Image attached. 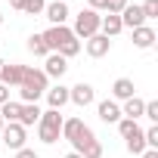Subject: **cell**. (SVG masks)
I'll return each mask as SVG.
<instances>
[{
  "label": "cell",
  "mask_w": 158,
  "mask_h": 158,
  "mask_svg": "<svg viewBox=\"0 0 158 158\" xmlns=\"http://www.w3.org/2000/svg\"><path fill=\"white\" fill-rule=\"evenodd\" d=\"M109 50H112V40H109L106 34H93V37H87V56H93V59H102Z\"/></svg>",
  "instance_id": "obj_12"
},
{
  "label": "cell",
  "mask_w": 158,
  "mask_h": 158,
  "mask_svg": "<svg viewBox=\"0 0 158 158\" xmlns=\"http://www.w3.org/2000/svg\"><path fill=\"white\" fill-rule=\"evenodd\" d=\"M121 31H124L121 16H112V13H109V16H102V22H99V34H106V37L112 40V37H115V34H121Z\"/></svg>",
  "instance_id": "obj_16"
},
{
  "label": "cell",
  "mask_w": 158,
  "mask_h": 158,
  "mask_svg": "<svg viewBox=\"0 0 158 158\" xmlns=\"http://www.w3.org/2000/svg\"><path fill=\"white\" fill-rule=\"evenodd\" d=\"M22 74H25V65H10L6 62V71H3V81H0V84H6V87H19L22 84Z\"/></svg>",
  "instance_id": "obj_18"
},
{
  "label": "cell",
  "mask_w": 158,
  "mask_h": 158,
  "mask_svg": "<svg viewBox=\"0 0 158 158\" xmlns=\"http://www.w3.org/2000/svg\"><path fill=\"white\" fill-rule=\"evenodd\" d=\"M47 102H50V109H62L65 102H68V87H62V84H56V87H47Z\"/></svg>",
  "instance_id": "obj_17"
},
{
  "label": "cell",
  "mask_w": 158,
  "mask_h": 158,
  "mask_svg": "<svg viewBox=\"0 0 158 158\" xmlns=\"http://www.w3.org/2000/svg\"><path fill=\"white\" fill-rule=\"evenodd\" d=\"M28 53H34V56H50V50H47V44H44V34H31L28 37Z\"/></svg>",
  "instance_id": "obj_20"
},
{
  "label": "cell",
  "mask_w": 158,
  "mask_h": 158,
  "mask_svg": "<svg viewBox=\"0 0 158 158\" xmlns=\"http://www.w3.org/2000/svg\"><path fill=\"white\" fill-rule=\"evenodd\" d=\"M44 16L50 19V25H65V22H68V3H62V0H53V3H47Z\"/></svg>",
  "instance_id": "obj_10"
},
{
  "label": "cell",
  "mask_w": 158,
  "mask_h": 158,
  "mask_svg": "<svg viewBox=\"0 0 158 158\" xmlns=\"http://www.w3.org/2000/svg\"><path fill=\"white\" fill-rule=\"evenodd\" d=\"M19 109H22V102H3V106H0V118H3L6 124H13V121H19Z\"/></svg>",
  "instance_id": "obj_19"
},
{
  "label": "cell",
  "mask_w": 158,
  "mask_h": 158,
  "mask_svg": "<svg viewBox=\"0 0 158 158\" xmlns=\"http://www.w3.org/2000/svg\"><path fill=\"white\" fill-rule=\"evenodd\" d=\"M84 158H102V146H99V143H93V146L84 152Z\"/></svg>",
  "instance_id": "obj_27"
},
{
  "label": "cell",
  "mask_w": 158,
  "mask_h": 158,
  "mask_svg": "<svg viewBox=\"0 0 158 158\" xmlns=\"http://www.w3.org/2000/svg\"><path fill=\"white\" fill-rule=\"evenodd\" d=\"M65 158H84V155H77V152H68V155H65Z\"/></svg>",
  "instance_id": "obj_34"
},
{
  "label": "cell",
  "mask_w": 158,
  "mask_h": 158,
  "mask_svg": "<svg viewBox=\"0 0 158 158\" xmlns=\"http://www.w3.org/2000/svg\"><path fill=\"white\" fill-rule=\"evenodd\" d=\"M96 115H99L102 124H118V121H121V106H118L115 99H102V102L96 106Z\"/></svg>",
  "instance_id": "obj_8"
},
{
  "label": "cell",
  "mask_w": 158,
  "mask_h": 158,
  "mask_svg": "<svg viewBox=\"0 0 158 158\" xmlns=\"http://www.w3.org/2000/svg\"><path fill=\"white\" fill-rule=\"evenodd\" d=\"M0 143L3 146H10L13 152H19V149H25V127L22 124H3V130H0Z\"/></svg>",
  "instance_id": "obj_4"
},
{
  "label": "cell",
  "mask_w": 158,
  "mask_h": 158,
  "mask_svg": "<svg viewBox=\"0 0 158 158\" xmlns=\"http://www.w3.org/2000/svg\"><path fill=\"white\" fill-rule=\"evenodd\" d=\"M139 158H158V149H146V152H143Z\"/></svg>",
  "instance_id": "obj_31"
},
{
  "label": "cell",
  "mask_w": 158,
  "mask_h": 158,
  "mask_svg": "<svg viewBox=\"0 0 158 158\" xmlns=\"http://www.w3.org/2000/svg\"><path fill=\"white\" fill-rule=\"evenodd\" d=\"M77 53H81V40H77V37H71V40L59 50V56H65V59H71V56H77Z\"/></svg>",
  "instance_id": "obj_22"
},
{
  "label": "cell",
  "mask_w": 158,
  "mask_h": 158,
  "mask_svg": "<svg viewBox=\"0 0 158 158\" xmlns=\"http://www.w3.org/2000/svg\"><path fill=\"white\" fill-rule=\"evenodd\" d=\"M3 124H6V121H3V118H0V130H3Z\"/></svg>",
  "instance_id": "obj_35"
},
{
  "label": "cell",
  "mask_w": 158,
  "mask_h": 158,
  "mask_svg": "<svg viewBox=\"0 0 158 158\" xmlns=\"http://www.w3.org/2000/svg\"><path fill=\"white\" fill-rule=\"evenodd\" d=\"M62 112H56V109H47V112H40V121H37V136H40V143H47V146H53L59 136H62Z\"/></svg>",
  "instance_id": "obj_1"
},
{
  "label": "cell",
  "mask_w": 158,
  "mask_h": 158,
  "mask_svg": "<svg viewBox=\"0 0 158 158\" xmlns=\"http://www.w3.org/2000/svg\"><path fill=\"white\" fill-rule=\"evenodd\" d=\"M136 127H139V124H136V121H130V118H121V121H118V133H121L124 139H127V136H130Z\"/></svg>",
  "instance_id": "obj_24"
},
{
  "label": "cell",
  "mask_w": 158,
  "mask_h": 158,
  "mask_svg": "<svg viewBox=\"0 0 158 158\" xmlns=\"http://www.w3.org/2000/svg\"><path fill=\"white\" fill-rule=\"evenodd\" d=\"M93 99H96V93H93V87L84 84V81H81V84H74V87H68V102H74L77 109H87Z\"/></svg>",
  "instance_id": "obj_5"
},
{
  "label": "cell",
  "mask_w": 158,
  "mask_h": 158,
  "mask_svg": "<svg viewBox=\"0 0 158 158\" xmlns=\"http://www.w3.org/2000/svg\"><path fill=\"white\" fill-rule=\"evenodd\" d=\"M121 25L124 28H139V25H146V16H143V10L136 6V3H127L124 10H121Z\"/></svg>",
  "instance_id": "obj_9"
},
{
  "label": "cell",
  "mask_w": 158,
  "mask_h": 158,
  "mask_svg": "<svg viewBox=\"0 0 158 158\" xmlns=\"http://www.w3.org/2000/svg\"><path fill=\"white\" fill-rule=\"evenodd\" d=\"M99 22H102V16L99 13H93V10H81L74 16V28H71V34L74 37H93V34H99Z\"/></svg>",
  "instance_id": "obj_2"
},
{
  "label": "cell",
  "mask_w": 158,
  "mask_h": 158,
  "mask_svg": "<svg viewBox=\"0 0 158 158\" xmlns=\"http://www.w3.org/2000/svg\"><path fill=\"white\" fill-rule=\"evenodd\" d=\"M127 6V0H109L106 3V13H112V16H121V10Z\"/></svg>",
  "instance_id": "obj_26"
},
{
  "label": "cell",
  "mask_w": 158,
  "mask_h": 158,
  "mask_svg": "<svg viewBox=\"0 0 158 158\" xmlns=\"http://www.w3.org/2000/svg\"><path fill=\"white\" fill-rule=\"evenodd\" d=\"M112 96H115V102H124V99L136 96V87H133V81H130V77H118V81L112 84Z\"/></svg>",
  "instance_id": "obj_13"
},
{
  "label": "cell",
  "mask_w": 158,
  "mask_h": 158,
  "mask_svg": "<svg viewBox=\"0 0 158 158\" xmlns=\"http://www.w3.org/2000/svg\"><path fill=\"white\" fill-rule=\"evenodd\" d=\"M47 81H50V77L40 71V68H28L25 65V74H22V84L19 87H31V90H37L40 96L47 93Z\"/></svg>",
  "instance_id": "obj_6"
},
{
  "label": "cell",
  "mask_w": 158,
  "mask_h": 158,
  "mask_svg": "<svg viewBox=\"0 0 158 158\" xmlns=\"http://www.w3.org/2000/svg\"><path fill=\"white\" fill-rule=\"evenodd\" d=\"M3 71H6V62L0 59V81H3Z\"/></svg>",
  "instance_id": "obj_33"
},
{
  "label": "cell",
  "mask_w": 158,
  "mask_h": 158,
  "mask_svg": "<svg viewBox=\"0 0 158 158\" xmlns=\"http://www.w3.org/2000/svg\"><path fill=\"white\" fill-rule=\"evenodd\" d=\"M37 121H40V109H37V102H22V109H19V121H16V124L31 127V124H37Z\"/></svg>",
  "instance_id": "obj_15"
},
{
  "label": "cell",
  "mask_w": 158,
  "mask_h": 158,
  "mask_svg": "<svg viewBox=\"0 0 158 158\" xmlns=\"http://www.w3.org/2000/svg\"><path fill=\"white\" fill-rule=\"evenodd\" d=\"M143 118H149L152 124H158V99H149L146 109H143Z\"/></svg>",
  "instance_id": "obj_23"
},
{
  "label": "cell",
  "mask_w": 158,
  "mask_h": 158,
  "mask_svg": "<svg viewBox=\"0 0 158 158\" xmlns=\"http://www.w3.org/2000/svg\"><path fill=\"white\" fill-rule=\"evenodd\" d=\"M3 102H10V87L0 84V106H3Z\"/></svg>",
  "instance_id": "obj_30"
},
{
  "label": "cell",
  "mask_w": 158,
  "mask_h": 158,
  "mask_svg": "<svg viewBox=\"0 0 158 158\" xmlns=\"http://www.w3.org/2000/svg\"><path fill=\"white\" fill-rule=\"evenodd\" d=\"M44 10H47V0H25V6H22V13L28 16H44Z\"/></svg>",
  "instance_id": "obj_21"
},
{
  "label": "cell",
  "mask_w": 158,
  "mask_h": 158,
  "mask_svg": "<svg viewBox=\"0 0 158 158\" xmlns=\"http://www.w3.org/2000/svg\"><path fill=\"white\" fill-rule=\"evenodd\" d=\"M0 25H3V13H0Z\"/></svg>",
  "instance_id": "obj_36"
},
{
  "label": "cell",
  "mask_w": 158,
  "mask_h": 158,
  "mask_svg": "<svg viewBox=\"0 0 158 158\" xmlns=\"http://www.w3.org/2000/svg\"><path fill=\"white\" fill-rule=\"evenodd\" d=\"M146 19H158V0H146V3L139 6Z\"/></svg>",
  "instance_id": "obj_25"
},
{
  "label": "cell",
  "mask_w": 158,
  "mask_h": 158,
  "mask_svg": "<svg viewBox=\"0 0 158 158\" xmlns=\"http://www.w3.org/2000/svg\"><path fill=\"white\" fill-rule=\"evenodd\" d=\"M16 158H40V155H37L34 149H28V146H25V149H19V152H16Z\"/></svg>",
  "instance_id": "obj_28"
},
{
  "label": "cell",
  "mask_w": 158,
  "mask_h": 158,
  "mask_svg": "<svg viewBox=\"0 0 158 158\" xmlns=\"http://www.w3.org/2000/svg\"><path fill=\"white\" fill-rule=\"evenodd\" d=\"M87 10H93V13H99V10H106V3H109V0H87Z\"/></svg>",
  "instance_id": "obj_29"
},
{
  "label": "cell",
  "mask_w": 158,
  "mask_h": 158,
  "mask_svg": "<svg viewBox=\"0 0 158 158\" xmlns=\"http://www.w3.org/2000/svg\"><path fill=\"white\" fill-rule=\"evenodd\" d=\"M71 37H74V34H71V28H68V25H50V28L44 31V44H47V50H50V53H59Z\"/></svg>",
  "instance_id": "obj_3"
},
{
  "label": "cell",
  "mask_w": 158,
  "mask_h": 158,
  "mask_svg": "<svg viewBox=\"0 0 158 158\" xmlns=\"http://www.w3.org/2000/svg\"><path fill=\"white\" fill-rule=\"evenodd\" d=\"M10 6H13V10H19V13H22V6H25V0H10Z\"/></svg>",
  "instance_id": "obj_32"
},
{
  "label": "cell",
  "mask_w": 158,
  "mask_h": 158,
  "mask_svg": "<svg viewBox=\"0 0 158 158\" xmlns=\"http://www.w3.org/2000/svg\"><path fill=\"white\" fill-rule=\"evenodd\" d=\"M155 40H158L155 28H149V25L133 28V47H139V50H152V47H155Z\"/></svg>",
  "instance_id": "obj_11"
},
{
  "label": "cell",
  "mask_w": 158,
  "mask_h": 158,
  "mask_svg": "<svg viewBox=\"0 0 158 158\" xmlns=\"http://www.w3.org/2000/svg\"><path fill=\"white\" fill-rule=\"evenodd\" d=\"M62 3H68V0H62Z\"/></svg>",
  "instance_id": "obj_37"
},
{
  "label": "cell",
  "mask_w": 158,
  "mask_h": 158,
  "mask_svg": "<svg viewBox=\"0 0 158 158\" xmlns=\"http://www.w3.org/2000/svg\"><path fill=\"white\" fill-rule=\"evenodd\" d=\"M65 71H68V59L59 56V53H50L47 62H44V74H47V77H56V81H62Z\"/></svg>",
  "instance_id": "obj_7"
},
{
  "label": "cell",
  "mask_w": 158,
  "mask_h": 158,
  "mask_svg": "<svg viewBox=\"0 0 158 158\" xmlns=\"http://www.w3.org/2000/svg\"><path fill=\"white\" fill-rule=\"evenodd\" d=\"M143 109H146V99H139V96H130V99H124V106H121V118H130V121H136V118H143Z\"/></svg>",
  "instance_id": "obj_14"
}]
</instances>
